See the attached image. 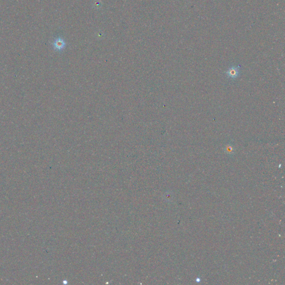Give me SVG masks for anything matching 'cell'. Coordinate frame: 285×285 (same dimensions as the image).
I'll use <instances>...</instances> for the list:
<instances>
[{
    "mask_svg": "<svg viewBox=\"0 0 285 285\" xmlns=\"http://www.w3.org/2000/svg\"><path fill=\"white\" fill-rule=\"evenodd\" d=\"M226 75L228 78L231 79H235L239 74V67H232L229 68L226 71Z\"/></svg>",
    "mask_w": 285,
    "mask_h": 285,
    "instance_id": "6da1fadb",
    "label": "cell"
},
{
    "mask_svg": "<svg viewBox=\"0 0 285 285\" xmlns=\"http://www.w3.org/2000/svg\"><path fill=\"white\" fill-rule=\"evenodd\" d=\"M53 47L55 50L61 51L63 50L65 46V43L63 39L61 38H58L55 40L53 43Z\"/></svg>",
    "mask_w": 285,
    "mask_h": 285,
    "instance_id": "7a4b0ae2",
    "label": "cell"
},
{
    "mask_svg": "<svg viewBox=\"0 0 285 285\" xmlns=\"http://www.w3.org/2000/svg\"><path fill=\"white\" fill-rule=\"evenodd\" d=\"M225 152L227 153L228 154H232L234 153L235 152V149L233 146H231V144H228L227 146H225Z\"/></svg>",
    "mask_w": 285,
    "mask_h": 285,
    "instance_id": "3957f363",
    "label": "cell"
}]
</instances>
